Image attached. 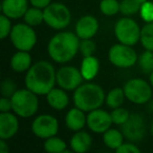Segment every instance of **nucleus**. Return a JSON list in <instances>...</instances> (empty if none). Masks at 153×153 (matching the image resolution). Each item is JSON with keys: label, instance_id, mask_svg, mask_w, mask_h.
<instances>
[{"label": "nucleus", "instance_id": "nucleus-17", "mask_svg": "<svg viewBox=\"0 0 153 153\" xmlns=\"http://www.w3.org/2000/svg\"><path fill=\"white\" fill-rule=\"evenodd\" d=\"M65 124L71 131L76 132L82 130L84 126L87 125V117L85 115V111L78 107L71 108L65 117Z\"/></svg>", "mask_w": 153, "mask_h": 153}, {"label": "nucleus", "instance_id": "nucleus-33", "mask_svg": "<svg viewBox=\"0 0 153 153\" xmlns=\"http://www.w3.org/2000/svg\"><path fill=\"white\" fill-rule=\"evenodd\" d=\"M12 28L13 26H12L10 18L2 14L0 16V38L1 40H4L5 38L10 37Z\"/></svg>", "mask_w": 153, "mask_h": 153}, {"label": "nucleus", "instance_id": "nucleus-26", "mask_svg": "<svg viewBox=\"0 0 153 153\" xmlns=\"http://www.w3.org/2000/svg\"><path fill=\"white\" fill-rule=\"evenodd\" d=\"M66 143L56 135L46 138L44 142V150L48 153H64L66 152Z\"/></svg>", "mask_w": 153, "mask_h": 153}, {"label": "nucleus", "instance_id": "nucleus-14", "mask_svg": "<svg viewBox=\"0 0 153 153\" xmlns=\"http://www.w3.org/2000/svg\"><path fill=\"white\" fill-rule=\"evenodd\" d=\"M99 30V21L94 16L86 15L80 18L76 23V34L81 40L92 39Z\"/></svg>", "mask_w": 153, "mask_h": 153}, {"label": "nucleus", "instance_id": "nucleus-24", "mask_svg": "<svg viewBox=\"0 0 153 153\" xmlns=\"http://www.w3.org/2000/svg\"><path fill=\"white\" fill-rule=\"evenodd\" d=\"M147 0H122L120 2V12L124 16H132L140 12V7Z\"/></svg>", "mask_w": 153, "mask_h": 153}, {"label": "nucleus", "instance_id": "nucleus-37", "mask_svg": "<svg viewBox=\"0 0 153 153\" xmlns=\"http://www.w3.org/2000/svg\"><path fill=\"white\" fill-rule=\"evenodd\" d=\"M30 3L33 7H39V9L44 10L47 5L51 3V0H30Z\"/></svg>", "mask_w": 153, "mask_h": 153}, {"label": "nucleus", "instance_id": "nucleus-29", "mask_svg": "<svg viewBox=\"0 0 153 153\" xmlns=\"http://www.w3.org/2000/svg\"><path fill=\"white\" fill-rule=\"evenodd\" d=\"M100 11L105 16H114L120 12V2L117 0H102Z\"/></svg>", "mask_w": 153, "mask_h": 153}, {"label": "nucleus", "instance_id": "nucleus-8", "mask_svg": "<svg viewBox=\"0 0 153 153\" xmlns=\"http://www.w3.org/2000/svg\"><path fill=\"white\" fill-rule=\"evenodd\" d=\"M142 28L137 22L129 17H124L117 20L114 25V35L120 43L133 46L140 40Z\"/></svg>", "mask_w": 153, "mask_h": 153}, {"label": "nucleus", "instance_id": "nucleus-18", "mask_svg": "<svg viewBox=\"0 0 153 153\" xmlns=\"http://www.w3.org/2000/svg\"><path fill=\"white\" fill-rule=\"evenodd\" d=\"M46 101L51 108L56 110H63L69 104V98L66 94V90L63 88L53 87L48 94H46Z\"/></svg>", "mask_w": 153, "mask_h": 153}, {"label": "nucleus", "instance_id": "nucleus-6", "mask_svg": "<svg viewBox=\"0 0 153 153\" xmlns=\"http://www.w3.org/2000/svg\"><path fill=\"white\" fill-rule=\"evenodd\" d=\"M44 22L53 30H61L69 25L71 21V14L65 4L53 2L47 5L44 10Z\"/></svg>", "mask_w": 153, "mask_h": 153}, {"label": "nucleus", "instance_id": "nucleus-27", "mask_svg": "<svg viewBox=\"0 0 153 153\" xmlns=\"http://www.w3.org/2000/svg\"><path fill=\"white\" fill-rule=\"evenodd\" d=\"M140 41L145 49L153 51V22H148L142 27Z\"/></svg>", "mask_w": 153, "mask_h": 153}, {"label": "nucleus", "instance_id": "nucleus-7", "mask_svg": "<svg viewBox=\"0 0 153 153\" xmlns=\"http://www.w3.org/2000/svg\"><path fill=\"white\" fill-rule=\"evenodd\" d=\"M12 44L18 51H30L37 42V35L33 26L24 23H17L13 26L10 34Z\"/></svg>", "mask_w": 153, "mask_h": 153}, {"label": "nucleus", "instance_id": "nucleus-19", "mask_svg": "<svg viewBox=\"0 0 153 153\" xmlns=\"http://www.w3.org/2000/svg\"><path fill=\"white\" fill-rule=\"evenodd\" d=\"M92 145V138L89 133L85 131H76L70 138L69 146L74 152L84 153L87 152Z\"/></svg>", "mask_w": 153, "mask_h": 153}, {"label": "nucleus", "instance_id": "nucleus-3", "mask_svg": "<svg viewBox=\"0 0 153 153\" xmlns=\"http://www.w3.org/2000/svg\"><path fill=\"white\" fill-rule=\"evenodd\" d=\"M105 98L106 94L103 88L94 83L81 84L74 90L72 97L74 106L85 112L101 108L105 102Z\"/></svg>", "mask_w": 153, "mask_h": 153}, {"label": "nucleus", "instance_id": "nucleus-11", "mask_svg": "<svg viewBox=\"0 0 153 153\" xmlns=\"http://www.w3.org/2000/svg\"><path fill=\"white\" fill-rule=\"evenodd\" d=\"M56 80L59 87L65 89L66 91H71L83 84L84 78L81 69L74 66H63L57 71Z\"/></svg>", "mask_w": 153, "mask_h": 153}, {"label": "nucleus", "instance_id": "nucleus-25", "mask_svg": "<svg viewBox=\"0 0 153 153\" xmlns=\"http://www.w3.org/2000/svg\"><path fill=\"white\" fill-rule=\"evenodd\" d=\"M23 20L26 24L30 26L40 25L42 22H44V13L42 9L33 7L26 11L25 15L23 16Z\"/></svg>", "mask_w": 153, "mask_h": 153}, {"label": "nucleus", "instance_id": "nucleus-28", "mask_svg": "<svg viewBox=\"0 0 153 153\" xmlns=\"http://www.w3.org/2000/svg\"><path fill=\"white\" fill-rule=\"evenodd\" d=\"M138 66L144 74H149L153 71V51H145L142 55L138 57L137 60Z\"/></svg>", "mask_w": 153, "mask_h": 153}, {"label": "nucleus", "instance_id": "nucleus-15", "mask_svg": "<svg viewBox=\"0 0 153 153\" xmlns=\"http://www.w3.org/2000/svg\"><path fill=\"white\" fill-rule=\"evenodd\" d=\"M16 113L1 112L0 113V138L11 140L19 130V121Z\"/></svg>", "mask_w": 153, "mask_h": 153}, {"label": "nucleus", "instance_id": "nucleus-41", "mask_svg": "<svg viewBox=\"0 0 153 153\" xmlns=\"http://www.w3.org/2000/svg\"><path fill=\"white\" fill-rule=\"evenodd\" d=\"M150 130H151V134L153 135V122L151 123V128H150Z\"/></svg>", "mask_w": 153, "mask_h": 153}, {"label": "nucleus", "instance_id": "nucleus-20", "mask_svg": "<svg viewBox=\"0 0 153 153\" xmlns=\"http://www.w3.org/2000/svg\"><path fill=\"white\" fill-rule=\"evenodd\" d=\"M32 66V57L28 51H18L11 59V67L15 72H25Z\"/></svg>", "mask_w": 153, "mask_h": 153}, {"label": "nucleus", "instance_id": "nucleus-34", "mask_svg": "<svg viewBox=\"0 0 153 153\" xmlns=\"http://www.w3.org/2000/svg\"><path fill=\"white\" fill-rule=\"evenodd\" d=\"M140 14L143 20L146 21L147 23L153 22V2L147 0L146 2L143 3L140 10Z\"/></svg>", "mask_w": 153, "mask_h": 153}, {"label": "nucleus", "instance_id": "nucleus-23", "mask_svg": "<svg viewBox=\"0 0 153 153\" xmlns=\"http://www.w3.org/2000/svg\"><path fill=\"white\" fill-rule=\"evenodd\" d=\"M126 99L124 88H113L105 98V103L111 109H115L117 107H121L124 104V101Z\"/></svg>", "mask_w": 153, "mask_h": 153}, {"label": "nucleus", "instance_id": "nucleus-4", "mask_svg": "<svg viewBox=\"0 0 153 153\" xmlns=\"http://www.w3.org/2000/svg\"><path fill=\"white\" fill-rule=\"evenodd\" d=\"M38 94L28 88L18 89L12 100V110L20 117H30L36 114L39 108Z\"/></svg>", "mask_w": 153, "mask_h": 153}, {"label": "nucleus", "instance_id": "nucleus-40", "mask_svg": "<svg viewBox=\"0 0 153 153\" xmlns=\"http://www.w3.org/2000/svg\"><path fill=\"white\" fill-rule=\"evenodd\" d=\"M149 82H150V84L152 85V87H153V71L150 74V76H149Z\"/></svg>", "mask_w": 153, "mask_h": 153}, {"label": "nucleus", "instance_id": "nucleus-22", "mask_svg": "<svg viewBox=\"0 0 153 153\" xmlns=\"http://www.w3.org/2000/svg\"><path fill=\"white\" fill-rule=\"evenodd\" d=\"M124 136L122 130L117 129H112V128H109L107 131H105L103 133V142L106 145V147H108L109 149H112V150H117L120 146L124 143Z\"/></svg>", "mask_w": 153, "mask_h": 153}, {"label": "nucleus", "instance_id": "nucleus-10", "mask_svg": "<svg viewBox=\"0 0 153 153\" xmlns=\"http://www.w3.org/2000/svg\"><path fill=\"white\" fill-rule=\"evenodd\" d=\"M121 127L124 136L129 142L138 143L144 140L145 136H146L147 133L146 122H145L144 117L138 114V113L130 114L129 119Z\"/></svg>", "mask_w": 153, "mask_h": 153}, {"label": "nucleus", "instance_id": "nucleus-30", "mask_svg": "<svg viewBox=\"0 0 153 153\" xmlns=\"http://www.w3.org/2000/svg\"><path fill=\"white\" fill-rule=\"evenodd\" d=\"M110 114H111V119H112V123L115 124V125H120V126L125 124L126 121H127L130 117L129 111L126 108H122V107H117V108H115V109H112Z\"/></svg>", "mask_w": 153, "mask_h": 153}, {"label": "nucleus", "instance_id": "nucleus-31", "mask_svg": "<svg viewBox=\"0 0 153 153\" xmlns=\"http://www.w3.org/2000/svg\"><path fill=\"white\" fill-rule=\"evenodd\" d=\"M17 85L16 83L10 78H7L1 83V96L5 98H12L17 91Z\"/></svg>", "mask_w": 153, "mask_h": 153}, {"label": "nucleus", "instance_id": "nucleus-21", "mask_svg": "<svg viewBox=\"0 0 153 153\" xmlns=\"http://www.w3.org/2000/svg\"><path fill=\"white\" fill-rule=\"evenodd\" d=\"M80 69H81V72L83 74L84 80L90 81V80L94 79L96 76L98 74L99 69H100V62L94 56L84 57Z\"/></svg>", "mask_w": 153, "mask_h": 153}, {"label": "nucleus", "instance_id": "nucleus-12", "mask_svg": "<svg viewBox=\"0 0 153 153\" xmlns=\"http://www.w3.org/2000/svg\"><path fill=\"white\" fill-rule=\"evenodd\" d=\"M32 131L37 137L46 140L57 135L59 131V122L51 114H41L33 121Z\"/></svg>", "mask_w": 153, "mask_h": 153}, {"label": "nucleus", "instance_id": "nucleus-32", "mask_svg": "<svg viewBox=\"0 0 153 153\" xmlns=\"http://www.w3.org/2000/svg\"><path fill=\"white\" fill-rule=\"evenodd\" d=\"M79 51L82 53L83 58L94 56V51H96V43L91 39H83L80 41Z\"/></svg>", "mask_w": 153, "mask_h": 153}, {"label": "nucleus", "instance_id": "nucleus-36", "mask_svg": "<svg viewBox=\"0 0 153 153\" xmlns=\"http://www.w3.org/2000/svg\"><path fill=\"white\" fill-rule=\"evenodd\" d=\"M12 110V100L11 98L2 97L0 99V111L1 112H10Z\"/></svg>", "mask_w": 153, "mask_h": 153}, {"label": "nucleus", "instance_id": "nucleus-13", "mask_svg": "<svg viewBox=\"0 0 153 153\" xmlns=\"http://www.w3.org/2000/svg\"><path fill=\"white\" fill-rule=\"evenodd\" d=\"M112 124L111 114L101 108L89 111L87 114V126L94 133H104Z\"/></svg>", "mask_w": 153, "mask_h": 153}, {"label": "nucleus", "instance_id": "nucleus-1", "mask_svg": "<svg viewBox=\"0 0 153 153\" xmlns=\"http://www.w3.org/2000/svg\"><path fill=\"white\" fill-rule=\"evenodd\" d=\"M57 71L47 61H38L26 71L25 86L38 96H46L57 84Z\"/></svg>", "mask_w": 153, "mask_h": 153}, {"label": "nucleus", "instance_id": "nucleus-9", "mask_svg": "<svg viewBox=\"0 0 153 153\" xmlns=\"http://www.w3.org/2000/svg\"><path fill=\"white\" fill-rule=\"evenodd\" d=\"M108 59L112 65L120 68L132 67L137 63V53L132 46L123 44H114L110 47L108 53Z\"/></svg>", "mask_w": 153, "mask_h": 153}, {"label": "nucleus", "instance_id": "nucleus-38", "mask_svg": "<svg viewBox=\"0 0 153 153\" xmlns=\"http://www.w3.org/2000/svg\"><path fill=\"white\" fill-rule=\"evenodd\" d=\"M9 150H10V148L7 145V140L0 138V153H7Z\"/></svg>", "mask_w": 153, "mask_h": 153}, {"label": "nucleus", "instance_id": "nucleus-35", "mask_svg": "<svg viewBox=\"0 0 153 153\" xmlns=\"http://www.w3.org/2000/svg\"><path fill=\"white\" fill-rule=\"evenodd\" d=\"M115 151L117 153H140V149L136 145H134V143L129 142V143H123Z\"/></svg>", "mask_w": 153, "mask_h": 153}, {"label": "nucleus", "instance_id": "nucleus-5", "mask_svg": "<svg viewBox=\"0 0 153 153\" xmlns=\"http://www.w3.org/2000/svg\"><path fill=\"white\" fill-rule=\"evenodd\" d=\"M123 88L126 99L136 105L146 104L152 98V85L140 78L127 81Z\"/></svg>", "mask_w": 153, "mask_h": 153}, {"label": "nucleus", "instance_id": "nucleus-2", "mask_svg": "<svg viewBox=\"0 0 153 153\" xmlns=\"http://www.w3.org/2000/svg\"><path fill=\"white\" fill-rule=\"evenodd\" d=\"M81 39L71 32H61L49 40L47 53L56 63L64 64L71 61L79 51Z\"/></svg>", "mask_w": 153, "mask_h": 153}, {"label": "nucleus", "instance_id": "nucleus-39", "mask_svg": "<svg viewBox=\"0 0 153 153\" xmlns=\"http://www.w3.org/2000/svg\"><path fill=\"white\" fill-rule=\"evenodd\" d=\"M149 110H150V112H152L153 113V100L152 101H149Z\"/></svg>", "mask_w": 153, "mask_h": 153}, {"label": "nucleus", "instance_id": "nucleus-16", "mask_svg": "<svg viewBox=\"0 0 153 153\" xmlns=\"http://www.w3.org/2000/svg\"><path fill=\"white\" fill-rule=\"evenodd\" d=\"M30 0H2L1 11L10 19L23 18L28 10Z\"/></svg>", "mask_w": 153, "mask_h": 153}]
</instances>
